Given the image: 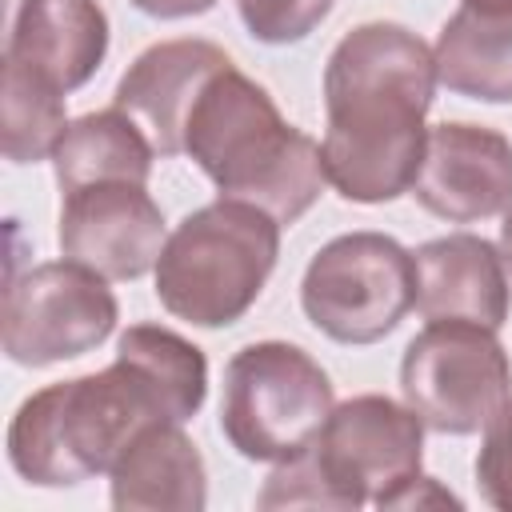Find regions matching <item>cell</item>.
<instances>
[{
  "label": "cell",
  "mask_w": 512,
  "mask_h": 512,
  "mask_svg": "<svg viewBox=\"0 0 512 512\" xmlns=\"http://www.w3.org/2000/svg\"><path fill=\"white\" fill-rule=\"evenodd\" d=\"M432 48L392 20L352 28L324 68L328 184L352 204L404 196L424 160V116L436 92Z\"/></svg>",
  "instance_id": "obj_1"
},
{
  "label": "cell",
  "mask_w": 512,
  "mask_h": 512,
  "mask_svg": "<svg viewBox=\"0 0 512 512\" xmlns=\"http://www.w3.org/2000/svg\"><path fill=\"white\" fill-rule=\"evenodd\" d=\"M184 156L220 196L256 204L280 228L296 224L328 184L320 144L292 128L276 100L236 64L200 92L184 128Z\"/></svg>",
  "instance_id": "obj_2"
},
{
  "label": "cell",
  "mask_w": 512,
  "mask_h": 512,
  "mask_svg": "<svg viewBox=\"0 0 512 512\" xmlns=\"http://www.w3.org/2000/svg\"><path fill=\"white\" fill-rule=\"evenodd\" d=\"M156 420H168L160 396L116 356L104 372L32 392L8 424V460L28 484L68 488L108 472L132 436Z\"/></svg>",
  "instance_id": "obj_3"
},
{
  "label": "cell",
  "mask_w": 512,
  "mask_h": 512,
  "mask_svg": "<svg viewBox=\"0 0 512 512\" xmlns=\"http://www.w3.org/2000/svg\"><path fill=\"white\" fill-rule=\"evenodd\" d=\"M424 420L388 396L364 392L336 404L320 436L264 480L260 508H360L380 504L420 472Z\"/></svg>",
  "instance_id": "obj_4"
},
{
  "label": "cell",
  "mask_w": 512,
  "mask_h": 512,
  "mask_svg": "<svg viewBox=\"0 0 512 512\" xmlns=\"http://www.w3.org/2000/svg\"><path fill=\"white\" fill-rule=\"evenodd\" d=\"M280 256V224L244 200L188 212L156 260V300L196 328L236 324L264 292Z\"/></svg>",
  "instance_id": "obj_5"
},
{
  "label": "cell",
  "mask_w": 512,
  "mask_h": 512,
  "mask_svg": "<svg viewBox=\"0 0 512 512\" xmlns=\"http://www.w3.org/2000/svg\"><path fill=\"white\" fill-rule=\"evenodd\" d=\"M332 408L328 372L296 344L256 340L224 368L220 432L244 460L280 464L300 456Z\"/></svg>",
  "instance_id": "obj_6"
},
{
  "label": "cell",
  "mask_w": 512,
  "mask_h": 512,
  "mask_svg": "<svg viewBox=\"0 0 512 512\" xmlns=\"http://www.w3.org/2000/svg\"><path fill=\"white\" fill-rule=\"evenodd\" d=\"M300 304L316 332L336 344H376L416 304L412 252L384 232L328 240L304 268Z\"/></svg>",
  "instance_id": "obj_7"
},
{
  "label": "cell",
  "mask_w": 512,
  "mask_h": 512,
  "mask_svg": "<svg viewBox=\"0 0 512 512\" xmlns=\"http://www.w3.org/2000/svg\"><path fill=\"white\" fill-rule=\"evenodd\" d=\"M404 404L424 428L444 436H472L508 404L512 360L496 328L472 320H428L400 360Z\"/></svg>",
  "instance_id": "obj_8"
},
{
  "label": "cell",
  "mask_w": 512,
  "mask_h": 512,
  "mask_svg": "<svg viewBox=\"0 0 512 512\" xmlns=\"http://www.w3.org/2000/svg\"><path fill=\"white\" fill-rule=\"evenodd\" d=\"M108 280L76 260H48L8 280L0 340L12 364L48 368L100 348L116 328Z\"/></svg>",
  "instance_id": "obj_9"
},
{
  "label": "cell",
  "mask_w": 512,
  "mask_h": 512,
  "mask_svg": "<svg viewBox=\"0 0 512 512\" xmlns=\"http://www.w3.org/2000/svg\"><path fill=\"white\" fill-rule=\"evenodd\" d=\"M164 212L144 184L104 180L64 192L56 244L64 260H76L104 280H136L156 268L164 252Z\"/></svg>",
  "instance_id": "obj_10"
},
{
  "label": "cell",
  "mask_w": 512,
  "mask_h": 512,
  "mask_svg": "<svg viewBox=\"0 0 512 512\" xmlns=\"http://www.w3.org/2000/svg\"><path fill=\"white\" fill-rule=\"evenodd\" d=\"M448 224H476L512 208V140L484 124L444 120L428 128L420 172L408 188Z\"/></svg>",
  "instance_id": "obj_11"
},
{
  "label": "cell",
  "mask_w": 512,
  "mask_h": 512,
  "mask_svg": "<svg viewBox=\"0 0 512 512\" xmlns=\"http://www.w3.org/2000/svg\"><path fill=\"white\" fill-rule=\"evenodd\" d=\"M232 56L200 36L160 40L144 48L116 84V108L128 112L140 132L152 140L160 156H184L188 116L216 72H224Z\"/></svg>",
  "instance_id": "obj_12"
},
{
  "label": "cell",
  "mask_w": 512,
  "mask_h": 512,
  "mask_svg": "<svg viewBox=\"0 0 512 512\" xmlns=\"http://www.w3.org/2000/svg\"><path fill=\"white\" fill-rule=\"evenodd\" d=\"M108 52V16L96 0H20L4 16V60L76 92Z\"/></svg>",
  "instance_id": "obj_13"
},
{
  "label": "cell",
  "mask_w": 512,
  "mask_h": 512,
  "mask_svg": "<svg viewBox=\"0 0 512 512\" xmlns=\"http://www.w3.org/2000/svg\"><path fill=\"white\" fill-rule=\"evenodd\" d=\"M416 264V312L424 320H472L484 328H504L512 296L504 276V256L472 232H452L420 244Z\"/></svg>",
  "instance_id": "obj_14"
},
{
  "label": "cell",
  "mask_w": 512,
  "mask_h": 512,
  "mask_svg": "<svg viewBox=\"0 0 512 512\" xmlns=\"http://www.w3.org/2000/svg\"><path fill=\"white\" fill-rule=\"evenodd\" d=\"M120 512H200L208 504V468L180 424L156 420L108 468Z\"/></svg>",
  "instance_id": "obj_15"
},
{
  "label": "cell",
  "mask_w": 512,
  "mask_h": 512,
  "mask_svg": "<svg viewBox=\"0 0 512 512\" xmlns=\"http://www.w3.org/2000/svg\"><path fill=\"white\" fill-rule=\"evenodd\" d=\"M436 80L456 96L512 104V8L480 12L460 4L432 48Z\"/></svg>",
  "instance_id": "obj_16"
},
{
  "label": "cell",
  "mask_w": 512,
  "mask_h": 512,
  "mask_svg": "<svg viewBox=\"0 0 512 512\" xmlns=\"http://www.w3.org/2000/svg\"><path fill=\"white\" fill-rule=\"evenodd\" d=\"M152 156H156V148L140 132V124L112 104L104 112L68 120V128L52 152V164H56L60 192H72V188L104 184V180L148 184Z\"/></svg>",
  "instance_id": "obj_17"
},
{
  "label": "cell",
  "mask_w": 512,
  "mask_h": 512,
  "mask_svg": "<svg viewBox=\"0 0 512 512\" xmlns=\"http://www.w3.org/2000/svg\"><path fill=\"white\" fill-rule=\"evenodd\" d=\"M116 356L128 360L152 384L168 420L184 424L200 412L208 392V360L192 340L160 324H132L128 332H120Z\"/></svg>",
  "instance_id": "obj_18"
},
{
  "label": "cell",
  "mask_w": 512,
  "mask_h": 512,
  "mask_svg": "<svg viewBox=\"0 0 512 512\" xmlns=\"http://www.w3.org/2000/svg\"><path fill=\"white\" fill-rule=\"evenodd\" d=\"M64 96L56 84L36 76L32 68L4 60V84H0V136L4 156L12 164H36L48 160L68 128Z\"/></svg>",
  "instance_id": "obj_19"
},
{
  "label": "cell",
  "mask_w": 512,
  "mask_h": 512,
  "mask_svg": "<svg viewBox=\"0 0 512 512\" xmlns=\"http://www.w3.org/2000/svg\"><path fill=\"white\" fill-rule=\"evenodd\" d=\"M336 0H236L244 28L260 44H300L312 36Z\"/></svg>",
  "instance_id": "obj_20"
},
{
  "label": "cell",
  "mask_w": 512,
  "mask_h": 512,
  "mask_svg": "<svg viewBox=\"0 0 512 512\" xmlns=\"http://www.w3.org/2000/svg\"><path fill=\"white\" fill-rule=\"evenodd\" d=\"M476 484L492 508L512 512V396L484 424V444L476 452Z\"/></svg>",
  "instance_id": "obj_21"
},
{
  "label": "cell",
  "mask_w": 512,
  "mask_h": 512,
  "mask_svg": "<svg viewBox=\"0 0 512 512\" xmlns=\"http://www.w3.org/2000/svg\"><path fill=\"white\" fill-rule=\"evenodd\" d=\"M376 508H460V500L448 488H440L432 476L416 472L400 488H392Z\"/></svg>",
  "instance_id": "obj_22"
},
{
  "label": "cell",
  "mask_w": 512,
  "mask_h": 512,
  "mask_svg": "<svg viewBox=\"0 0 512 512\" xmlns=\"http://www.w3.org/2000/svg\"><path fill=\"white\" fill-rule=\"evenodd\" d=\"M216 0H132V8H140L144 16L156 20H184V16H204Z\"/></svg>",
  "instance_id": "obj_23"
},
{
  "label": "cell",
  "mask_w": 512,
  "mask_h": 512,
  "mask_svg": "<svg viewBox=\"0 0 512 512\" xmlns=\"http://www.w3.org/2000/svg\"><path fill=\"white\" fill-rule=\"evenodd\" d=\"M500 256H504V264L512 268V208L504 212V224H500Z\"/></svg>",
  "instance_id": "obj_24"
},
{
  "label": "cell",
  "mask_w": 512,
  "mask_h": 512,
  "mask_svg": "<svg viewBox=\"0 0 512 512\" xmlns=\"http://www.w3.org/2000/svg\"><path fill=\"white\" fill-rule=\"evenodd\" d=\"M468 8H480V12H504L512 8V0H464Z\"/></svg>",
  "instance_id": "obj_25"
}]
</instances>
